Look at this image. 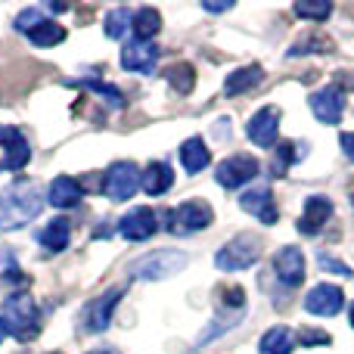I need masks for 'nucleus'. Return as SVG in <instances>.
<instances>
[{"instance_id": "38", "label": "nucleus", "mask_w": 354, "mask_h": 354, "mask_svg": "<svg viewBox=\"0 0 354 354\" xmlns=\"http://www.w3.org/2000/svg\"><path fill=\"white\" fill-rule=\"evenodd\" d=\"M91 354H118V351H112V348H100V351H91Z\"/></svg>"}, {"instance_id": "26", "label": "nucleus", "mask_w": 354, "mask_h": 354, "mask_svg": "<svg viewBox=\"0 0 354 354\" xmlns=\"http://www.w3.org/2000/svg\"><path fill=\"white\" fill-rule=\"evenodd\" d=\"M168 81H171V87L177 93H189L193 91V66H187V62H177V66L168 68V75H165Z\"/></svg>"}, {"instance_id": "39", "label": "nucleus", "mask_w": 354, "mask_h": 354, "mask_svg": "<svg viewBox=\"0 0 354 354\" xmlns=\"http://www.w3.org/2000/svg\"><path fill=\"white\" fill-rule=\"evenodd\" d=\"M351 326H354V305H351Z\"/></svg>"}, {"instance_id": "8", "label": "nucleus", "mask_w": 354, "mask_h": 354, "mask_svg": "<svg viewBox=\"0 0 354 354\" xmlns=\"http://www.w3.org/2000/svg\"><path fill=\"white\" fill-rule=\"evenodd\" d=\"M252 177H258V159L255 156H230L214 168V180L227 189H236L243 183H249Z\"/></svg>"}, {"instance_id": "30", "label": "nucleus", "mask_w": 354, "mask_h": 354, "mask_svg": "<svg viewBox=\"0 0 354 354\" xmlns=\"http://www.w3.org/2000/svg\"><path fill=\"white\" fill-rule=\"evenodd\" d=\"M81 87H87V91H97V93H103L106 97V103H112V106H122L124 100H122V91H115L112 84H103V81H81Z\"/></svg>"}, {"instance_id": "14", "label": "nucleus", "mask_w": 354, "mask_h": 354, "mask_svg": "<svg viewBox=\"0 0 354 354\" xmlns=\"http://www.w3.org/2000/svg\"><path fill=\"white\" fill-rule=\"evenodd\" d=\"M274 270H277V277H280V283H286V286H299V283L305 280V255H301L295 245H286V249L277 252Z\"/></svg>"}, {"instance_id": "4", "label": "nucleus", "mask_w": 354, "mask_h": 354, "mask_svg": "<svg viewBox=\"0 0 354 354\" xmlns=\"http://www.w3.org/2000/svg\"><path fill=\"white\" fill-rule=\"evenodd\" d=\"M212 205L202 199H189L183 205H177L171 214H168V230L183 236V233H196V230H205L212 224Z\"/></svg>"}, {"instance_id": "34", "label": "nucleus", "mask_w": 354, "mask_h": 354, "mask_svg": "<svg viewBox=\"0 0 354 354\" xmlns=\"http://www.w3.org/2000/svg\"><path fill=\"white\" fill-rule=\"evenodd\" d=\"M3 283H6V286H19V283H28V280H25V277H19V270L16 268H6L3 270Z\"/></svg>"}, {"instance_id": "3", "label": "nucleus", "mask_w": 354, "mask_h": 354, "mask_svg": "<svg viewBox=\"0 0 354 354\" xmlns=\"http://www.w3.org/2000/svg\"><path fill=\"white\" fill-rule=\"evenodd\" d=\"M261 255V239L252 236V233H243V236L230 239L224 249L214 255V264L221 270H243V268H252Z\"/></svg>"}, {"instance_id": "10", "label": "nucleus", "mask_w": 354, "mask_h": 354, "mask_svg": "<svg viewBox=\"0 0 354 354\" xmlns=\"http://www.w3.org/2000/svg\"><path fill=\"white\" fill-rule=\"evenodd\" d=\"M308 106H311V112L317 115V122L339 124L342 122V112H345V93L339 91L336 84H330V87H324V91L311 93Z\"/></svg>"}, {"instance_id": "11", "label": "nucleus", "mask_w": 354, "mask_h": 354, "mask_svg": "<svg viewBox=\"0 0 354 354\" xmlns=\"http://www.w3.org/2000/svg\"><path fill=\"white\" fill-rule=\"evenodd\" d=\"M156 230H159V218H156L153 208H143V205L128 212L118 221V233H122L124 239H131V243H143V239H149Z\"/></svg>"}, {"instance_id": "18", "label": "nucleus", "mask_w": 354, "mask_h": 354, "mask_svg": "<svg viewBox=\"0 0 354 354\" xmlns=\"http://www.w3.org/2000/svg\"><path fill=\"white\" fill-rule=\"evenodd\" d=\"M81 196H84V189H81V183L75 180V177H53V183H50V193H47V202L56 208H75L81 202Z\"/></svg>"}, {"instance_id": "6", "label": "nucleus", "mask_w": 354, "mask_h": 354, "mask_svg": "<svg viewBox=\"0 0 354 354\" xmlns=\"http://www.w3.org/2000/svg\"><path fill=\"white\" fill-rule=\"evenodd\" d=\"M183 268H187V255H183V252L162 249V252L147 255L143 261H137L134 264V274L140 277V280H162V277L180 274Z\"/></svg>"}, {"instance_id": "37", "label": "nucleus", "mask_w": 354, "mask_h": 354, "mask_svg": "<svg viewBox=\"0 0 354 354\" xmlns=\"http://www.w3.org/2000/svg\"><path fill=\"white\" fill-rule=\"evenodd\" d=\"M3 336H6V324H3V317H0V342H3Z\"/></svg>"}, {"instance_id": "16", "label": "nucleus", "mask_w": 354, "mask_h": 354, "mask_svg": "<svg viewBox=\"0 0 354 354\" xmlns=\"http://www.w3.org/2000/svg\"><path fill=\"white\" fill-rule=\"evenodd\" d=\"M0 137H3V147H6V159H3L6 168H10V171H22L31 162V143L25 140L19 128H6Z\"/></svg>"}, {"instance_id": "36", "label": "nucleus", "mask_w": 354, "mask_h": 354, "mask_svg": "<svg viewBox=\"0 0 354 354\" xmlns=\"http://www.w3.org/2000/svg\"><path fill=\"white\" fill-rule=\"evenodd\" d=\"M208 12H221V10H230V3H202Z\"/></svg>"}, {"instance_id": "20", "label": "nucleus", "mask_w": 354, "mask_h": 354, "mask_svg": "<svg viewBox=\"0 0 354 354\" xmlns=\"http://www.w3.org/2000/svg\"><path fill=\"white\" fill-rule=\"evenodd\" d=\"M37 239H41V245L47 252H62L68 245V239H72V227H68L66 218H53L41 233H37Z\"/></svg>"}, {"instance_id": "13", "label": "nucleus", "mask_w": 354, "mask_h": 354, "mask_svg": "<svg viewBox=\"0 0 354 354\" xmlns=\"http://www.w3.org/2000/svg\"><path fill=\"white\" fill-rule=\"evenodd\" d=\"M156 62H159V47L153 44H143L134 41L122 50V66L128 72H140V75H153L156 72Z\"/></svg>"}, {"instance_id": "29", "label": "nucleus", "mask_w": 354, "mask_h": 354, "mask_svg": "<svg viewBox=\"0 0 354 354\" xmlns=\"http://www.w3.org/2000/svg\"><path fill=\"white\" fill-rule=\"evenodd\" d=\"M47 19H44L41 10H35V6H28V10H22L16 16V31H22V35H31V31L37 28V25H44Z\"/></svg>"}, {"instance_id": "15", "label": "nucleus", "mask_w": 354, "mask_h": 354, "mask_svg": "<svg viewBox=\"0 0 354 354\" xmlns=\"http://www.w3.org/2000/svg\"><path fill=\"white\" fill-rule=\"evenodd\" d=\"M239 205H243V212L255 214L264 224H277V205H274V196H270L268 187H255V189H249V193H243L239 196Z\"/></svg>"}, {"instance_id": "27", "label": "nucleus", "mask_w": 354, "mask_h": 354, "mask_svg": "<svg viewBox=\"0 0 354 354\" xmlns=\"http://www.w3.org/2000/svg\"><path fill=\"white\" fill-rule=\"evenodd\" d=\"M292 12L299 19H314V22H317V19H326L333 12V6L326 3V0H299V3L292 6Z\"/></svg>"}, {"instance_id": "5", "label": "nucleus", "mask_w": 354, "mask_h": 354, "mask_svg": "<svg viewBox=\"0 0 354 354\" xmlns=\"http://www.w3.org/2000/svg\"><path fill=\"white\" fill-rule=\"evenodd\" d=\"M137 187H140V168H137L134 162H115V165H109L106 180H103V193L109 196L112 202L131 199V196L137 193Z\"/></svg>"}, {"instance_id": "1", "label": "nucleus", "mask_w": 354, "mask_h": 354, "mask_svg": "<svg viewBox=\"0 0 354 354\" xmlns=\"http://www.w3.org/2000/svg\"><path fill=\"white\" fill-rule=\"evenodd\" d=\"M44 208V196L35 183L19 180L0 193V230H19L28 221H35Z\"/></svg>"}, {"instance_id": "33", "label": "nucleus", "mask_w": 354, "mask_h": 354, "mask_svg": "<svg viewBox=\"0 0 354 354\" xmlns=\"http://www.w3.org/2000/svg\"><path fill=\"white\" fill-rule=\"evenodd\" d=\"M339 143H342V149H345V156L354 162V131H345L342 137H339Z\"/></svg>"}, {"instance_id": "24", "label": "nucleus", "mask_w": 354, "mask_h": 354, "mask_svg": "<svg viewBox=\"0 0 354 354\" xmlns=\"http://www.w3.org/2000/svg\"><path fill=\"white\" fill-rule=\"evenodd\" d=\"M292 345L295 336L286 326H274V330H268L261 336V354H292Z\"/></svg>"}, {"instance_id": "35", "label": "nucleus", "mask_w": 354, "mask_h": 354, "mask_svg": "<svg viewBox=\"0 0 354 354\" xmlns=\"http://www.w3.org/2000/svg\"><path fill=\"white\" fill-rule=\"evenodd\" d=\"M324 268H330V270H336V274H342V277H351V270L345 268V264H339V261H333V258H324Z\"/></svg>"}, {"instance_id": "19", "label": "nucleus", "mask_w": 354, "mask_h": 354, "mask_svg": "<svg viewBox=\"0 0 354 354\" xmlns=\"http://www.w3.org/2000/svg\"><path fill=\"white\" fill-rule=\"evenodd\" d=\"M171 183H174V174H171V165H168V162H149L147 171L140 174V187L147 189L149 196L168 193Z\"/></svg>"}, {"instance_id": "31", "label": "nucleus", "mask_w": 354, "mask_h": 354, "mask_svg": "<svg viewBox=\"0 0 354 354\" xmlns=\"http://www.w3.org/2000/svg\"><path fill=\"white\" fill-rule=\"evenodd\" d=\"M224 295H227V305H243V301H245V292H243V289H239V286H230V289H224Z\"/></svg>"}, {"instance_id": "21", "label": "nucleus", "mask_w": 354, "mask_h": 354, "mask_svg": "<svg viewBox=\"0 0 354 354\" xmlns=\"http://www.w3.org/2000/svg\"><path fill=\"white\" fill-rule=\"evenodd\" d=\"M180 162H183V168H187L189 174H199L202 168H208L212 153H208V147L199 140V137H189V140L180 147Z\"/></svg>"}, {"instance_id": "9", "label": "nucleus", "mask_w": 354, "mask_h": 354, "mask_svg": "<svg viewBox=\"0 0 354 354\" xmlns=\"http://www.w3.org/2000/svg\"><path fill=\"white\" fill-rule=\"evenodd\" d=\"M118 299H122V289H109V292H103L100 299H93L91 305L81 311V330H87V333H103L106 326H109L112 311H115Z\"/></svg>"}, {"instance_id": "23", "label": "nucleus", "mask_w": 354, "mask_h": 354, "mask_svg": "<svg viewBox=\"0 0 354 354\" xmlns=\"http://www.w3.org/2000/svg\"><path fill=\"white\" fill-rule=\"evenodd\" d=\"M131 28H134L137 41L149 44V37H156V35H159V28H162L159 10H153V6H143V10H137V12H134V22H131Z\"/></svg>"}, {"instance_id": "22", "label": "nucleus", "mask_w": 354, "mask_h": 354, "mask_svg": "<svg viewBox=\"0 0 354 354\" xmlns=\"http://www.w3.org/2000/svg\"><path fill=\"white\" fill-rule=\"evenodd\" d=\"M261 66H245V68H236L233 75H227V84H224V93L227 97H236V93H245L261 81Z\"/></svg>"}, {"instance_id": "12", "label": "nucleus", "mask_w": 354, "mask_h": 354, "mask_svg": "<svg viewBox=\"0 0 354 354\" xmlns=\"http://www.w3.org/2000/svg\"><path fill=\"white\" fill-rule=\"evenodd\" d=\"M342 305H345V295L333 283H320V286H314L305 295V311L317 314V317H333V314L342 311Z\"/></svg>"}, {"instance_id": "25", "label": "nucleus", "mask_w": 354, "mask_h": 354, "mask_svg": "<svg viewBox=\"0 0 354 354\" xmlns=\"http://www.w3.org/2000/svg\"><path fill=\"white\" fill-rule=\"evenodd\" d=\"M28 41L35 44V47H56L59 41H66V28H62L59 22H44L31 31Z\"/></svg>"}, {"instance_id": "7", "label": "nucleus", "mask_w": 354, "mask_h": 354, "mask_svg": "<svg viewBox=\"0 0 354 354\" xmlns=\"http://www.w3.org/2000/svg\"><path fill=\"white\" fill-rule=\"evenodd\" d=\"M245 134H249V140L255 143V147L270 149L277 143V137H280V109H277V106L258 109L255 115L249 118V124H245Z\"/></svg>"}, {"instance_id": "28", "label": "nucleus", "mask_w": 354, "mask_h": 354, "mask_svg": "<svg viewBox=\"0 0 354 354\" xmlns=\"http://www.w3.org/2000/svg\"><path fill=\"white\" fill-rule=\"evenodd\" d=\"M131 22H134L131 10H112L109 16H106V37H124Z\"/></svg>"}, {"instance_id": "17", "label": "nucleus", "mask_w": 354, "mask_h": 354, "mask_svg": "<svg viewBox=\"0 0 354 354\" xmlns=\"http://www.w3.org/2000/svg\"><path fill=\"white\" fill-rule=\"evenodd\" d=\"M330 218H333V202L326 199V196H311V199L305 202V214L299 218V230L311 236V233H317Z\"/></svg>"}, {"instance_id": "32", "label": "nucleus", "mask_w": 354, "mask_h": 354, "mask_svg": "<svg viewBox=\"0 0 354 354\" xmlns=\"http://www.w3.org/2000/svg\"><path fill=\"white\" fill-rule=\"evenodd\" d=\"M301 342H305V345H314V342H330V336H326V333H317V330H305V333H301Z\"/></svg>"}, {"instance_id": "2", "label": "nucleus", "mask_w": 354, "mask_h": 354, "mask_svg": "<svg viewBox=\"0 0 354 354\" xmlns=\"http://www.w3.org/2000/svg\"><path fill=\"white\" fill-rule=\"evenodd\" d=\"M37 301L25 292H16L10 299H3V324L6 333H12L16 339H31L37 333Z\"/></svg>"}]
</instances>
